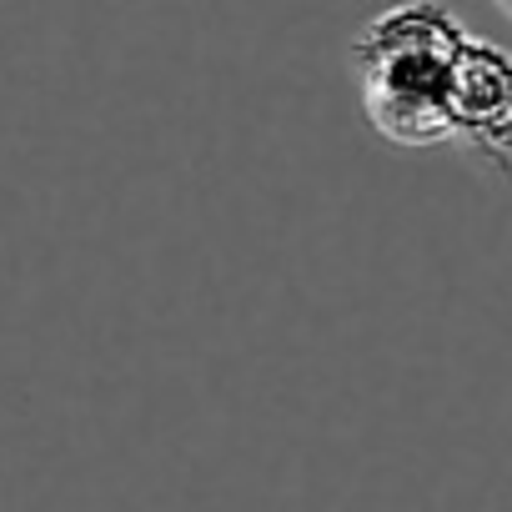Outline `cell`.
I'll use <instances>...</instances> for the list:
<instances>
[{"label":"cell","mask_w":512,"mask_h":512,"mask_svg":"<svg viewBox=\"0 0 512 512\" xmlns=\"http://www.w3.org/2000/svg\"><path fill=\"white\" fill-rule=\"evenodd\" d=\"M467 26L447 0H397L352 41V71L372 131L392 146H447V71Z\"/></svg>","instance_id":"1"},{"label":"cell","mask_w":512,"mask_h":512,"mask_svg":"<svg viewBox=\"0 0 512 512\" xmlns=\"http://www.w3.org/2000/svg\"><path fill=\"white\" fill-rule=\"evenodd\" d=\"M447 126L477 161L507 171L512 161V61L497 41L462 36L447 71Z\"/></svg>","instance_id":"2"},{"label":"cell","mask_w":512,"mask_h":512,"mask_svg":"<svg viewBox=\"0 0 512 512\" xmlns=\"http://www.w3.org/2000/svg\"><path fill=\"white\" fill-rule=\"evenodd\" d=\"M497 6H502V11H512V0H497Z\"/></svg>","instance_id":"3"}]
</instances>
